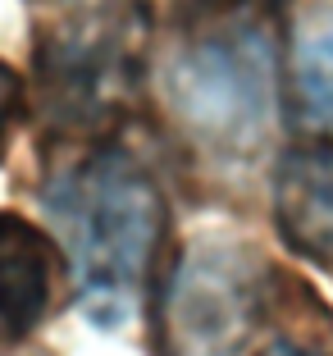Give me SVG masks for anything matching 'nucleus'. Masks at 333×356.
I'll return each instance as SVG.
<instances>
[{
    "instance_id": "obj_1",
    "label": "nucleus",
    "mask_w": 333,
    "mask_h": 356,
    "mask_svg": "<svg viewBox=\"0 0 333 356\" xmlns=\"http://www.w3.org/2000/svg\"><path fill=\"white\" fill-rule=\"evenodd\" d=\"M42 206L64 233L83 315L101 329L133 320L169 233V201L156 174L105 142L46 183Z\"/></svg>"
},
{
    "instance_id": "obj_2",
    "label": "nucleus",
    "mask_w": 333,
    "mask_h": 356,
    "mask_svg": "<svg viewBox=\"0 0 333 356\" xmlns=\"http://www.w3.org/2000/svg\"><path fill=\"white\" fill-rule=\"evenodd\" d=\"M151 19L142 0H96L32 28V119L42 151L105 147L142 101Z\"/></svg>"
},
{
    "instance_id": "obj_3",
    "label": "nucleus",
    "mask_w": 333,
    "mask_h": 356,
    "mask_svg": "<svg viewBox=\"0 0 333 356\" xmlns=\"http://www.w3.org/2000/svg\"><path fill=\"white\" fill-rule=\"evenodd\" d=\"M279 19H224L183 28L174 55V110L210 147L247 151L274 119L279 87Z\"/></svg>"
},
{
    "instance_id": "obj_4",
    "label": "nucleus",
    "mask_w": 333,
    "mask_h": 356,
    "mask_svg": "<svg viewBox=\"0 0 333 356\" xmlns=\"http://www.w3.org/2000/svg\"><path fill=\"white\" fill-rule=\"evenodd\" d=\"M270 265L233 238H197L156 288L160 356H242L261 325Z\"/></svg>"
},
{
    "instance_id": "obj_5",
    "label": "nucleus",
    "mask_w": 333,
    "mask_h": 356,
    "mask_svg": "<svg viewBox=\"0 0 333 356\" xmlns=\"http://www.w3.org/2000/svg\"><path fill=\"white\" fill-rule=\"evenodd\" d=\"M274 224L292 256L333 279V142H297L274 169Z\"/></svg>"
},
{
    "instance_id": "obj_6",
    "label": "nucleus",
    "mask_w": 333,
    "mask_h": 356,
    "mask_svg": "<svg viewBox=\"0 0 333 356\" xmlns=\"http://www.w3.org/2000/svg\"><path fill=\"white\" fill-rule=\"evenodd\" d=\"M60 270V242L14 210H0V347L28 343L46 325Z\"/></svg>"
},
{
    "instance_id": "obj_7",
    "label": "nucleus",
    "mask_w": 333,
    "mask_h": 356,
    "mask_svg": "<svg viewBox=\"0 0 333 356\" xmlns=\"http://www.w3.org/2000/svg\"><path fill=\"white\" fill-rule=\"evenodd\" d=\"M297 92L315 119L333 124V23L297 46Z\"/></svg>"
},
{
    "instance_id": "obj_8",
    "label": "nucleus",
    "mask_w": 333,
    "mask_h": 356,
    "mask_svg": "<svg viewBox=\"0 0 333 356\" xmlns=\"http://www.w3.org/2000/svg\"><path fill=\"white\" fill-rule=\"evenodd\" d=\"M288 0H178L174 23L197 28V23H219V19H279Z\"/></svg>"
},
{
    "instance_id": "obj_9",
    "label": "nucleus",
    "mask_w": 333,
    "mask_h": 356,
    "mask_svg": "<svg viewBox=\"0 0 333 356\" xmlns=\"http://www.w3.org/2000/svg\"><path fill=\"white\" fill-rule=\"evenodd\" d=\"M23 115H28V87H23V78L14 74L10 64L0 60V160L10 151L14 124H23Z\"/></svg>"
},
{
    "instance_id": "obj_10",
    "label": "nucleus",
    "mask_w": 333,
    "mask_h": 356,
    "mask_svg": "<svg viewBox=\"0 0 333 356\" xmlns=\"http://www.w3.org/2000/svg\"><path fill=\"white\" fill-rule=\"evenodd\" d=\"M261 356H329V352H320V347H306V343H292V338H274V343L265 347Z\"/></svg>"
},
{
    "instance_id": "obj_11",
    "label": "nucleus",
    "mask_w": 333,
    "mask_h": 356,
    "mask_svg": "<svg viewBox=\"0 0 333 356\" xmlns=\"http://www.w3.org/2000/svg\"><path fill=\"white\" fill-rule=\"evenodd\" d=\"M32 5H64V0H32Z\"/></svg>"
}]
</instances>
